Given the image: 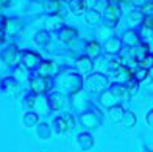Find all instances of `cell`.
Instances as JSON below:
<instances>
[{
	"mask_svg": "<svg viewBox=\"0 0 153 152\" xmlns=\"http://www.w3.org/2000/svg\"><path fill=\"white\" fill-rule=\"evenodd\" d=\"M130 97V91L127 85H122V83H113L109 86L108 91H103L100 96V102L103 103L105 107H114V105H119L120 102H125Z\"/></svg>",
	"mask_w": 153,
	"mask_h": 152,
	"instance_id": "obj_1",
	"label": "cell"
},
{
	"mask_svg": "<svg viewBox=\"0 0 153 152\" xmlns=\"http://www.w3.org/2000/svg\"><path fill=\"white\" fill-rule=\"evenodd\" d=\"M122 14V0H108V5L105 8V24L109 28L119 24Z\"/></svg>",
	"mask_w": 153,
	"mask_h": 152,
	"instance_id": "obj_2",
	"label": "cell"
},
{
	"mask_svg": "<svg viewBox=\"0 0 153 152\" xmlns=\"http://www.w3.org/2000/svg\"><path fill=\"white\" fill-rule=\"evenodd\" d=\"M61 85L64 86L66 89H69L71 94H75V93H78L81 89L83 79L80 77L78 72H72V71H69V69H66L64 75L61 77Z\"/></svg>",
	"mask_w": 153,
	"mask_h": 152,
	"instance_id": "obj_3",
	"label": "cell"
},
{
	"mask_svg": "<svg viewBox=\"0 0 153 152\" xmlns=\"http://www.w3.org/2000/svg\"><path fill=\"white\" fill-rule=\"evenodd\" d=\"M85 86H86L88 91H91V93H100L108 86V77L105 74H100V72L91 74L85 80Z\"/></svg>",
	"mask_w": 153,
	"mask_h": 152,
	"instance_id": "obj_4",
	"label": "cell"
},
{
	"mask_svg": "<svg viewBox=\"0 0 153 152\" xmlns=\"http://www.w3.org/2000/svg\"><path fill=\"white\" fill-rule=\"evenodd\" d=\"M52 86H53V80L48 77H42V75H31L30 77V88H31V93L34 94L48 93Z\"/></svg>",
	"mask_w": 153,
	"mask_h": 152,
	"instance_id": "obj_5",
	"label": "cell"
},
{
	"mask_svg": "<svg viewBox=\"0 0 153 152\" xmlns=\"http://www.w3.org/2000/svg\"><path fill=\"white\" fill-rule=\"evenodd\" d=\"M20 61L25 69L28 71H34V69H39V66L42 64V57L38 52H31V50H24L20 53Z\"/></svg>",
	"mask_w": 153,
	"mask_h": 152,
	"instance_id": "obj_6",
	"label": "cell"
},
{
	"mask_svg": "<svg viewBox=\"0 0 153 152\" xmlns=\"http://www.w3.org/2000/svg\"><path fill=\"white\" fill-rule=\"evenodd\" d=\"M74 127H75V121L72 118V115H69V113H66L64 116H59V118H56L53 121V130L56 135L64 133L66 130L74 129Z\"/></svg>",
	"mask_w": 153,
	"mask_h": 152,
	"instance_id": "obj_7",
	"label": "cell"
},
{
	"mask_svg": "<svg viewBox=\"0 0 153 152\" xmlns=\"http://www.w3.org/2000/svg\"><path fill=\"white\" fill-rule=\"evenodd\" d=\"M38 72H39V75H42V77L53 79L55 75H58L59 67H58L56 63H53V61H42V64L39 66Z\"/></svg>",
	"mask_w": 153,
	"mask_h": 152,
	"instance_id": "obj_8",
	"label": "cell"
},
{
	"mask_svg": "<svg viewBox=\"0 0 153 152\" xmlns=\"http://www.w3.org/2000/svg\"><path fill=\"white\" fill-rule=\"evenodd\" d=\"M64 103H66V96L61 91H52L48 94V105H50V108L55 110V112L61 110L64 107Z\"/></svg>",
	"mask_w": 153,
	"mask_h": 152,
	"instance_id": "obj_9",
	"label": "cell"
},
{
	"mask_svg": "<svg viewBox=\"0 0 153 152\" xmlns=\"http://www.w3.org/2000/svg\"><path fill=\"white\" fill-rule=\"evenodd\" d=\"M75 67H76V71H78V74H89L92 71V67H94V64H92V58H89L88 55H81V57H78L76 58V61H75Z\"/></svg>",
	"mask_w": 153,
	"mask_h": 152,
	"instance_id": "obj_10",
	"label": "cell"
},
{
	"mask_svg": "<svg viewBox=\"0 0 153 152\" xmlns=\"http://www.w3.org/2000/svg\"><path fill=\"white\" fill-rule=\"evenodd\" d=\"M17 57H19V50H17V47L16 46H10V47H6V49L0 53V58H2L3 61L8 66H13L17 61Z\"/></svg>",
	"mask_w": 153,
	"mask_h": 152,
	"instance_id": "obj_11",
	"label": "cell"
},
{
	"mask_svg": "<svg viewBox=\"0 0 153 152\" xmlns=\"http://www.w3.org/2000/svg\"><path fill=\"white\" fill-rule=\"evenodd\" d=\"M122 41L125 44H127L128 47H136L141 44V34H139L136 30L130 28L128 31H125V34L122 36Z\"/></svg>",
	"mask_w": 153,
	"mask_h": 152,
	"instance_id": "obj_12",
	"label": "cell"
},
{
	"mask_svg": "<svg viewBox=\"0 0 153 152\" xmlns=\"http://www.w3.org/2000/svg\"><path fill=\"white\" fill-rule=\"evenodd\" d=\"M76 36H78V31H76L75 28H72V27H62V28L59 30V39L66 44L74 43V41L76 39Z\"/></svg>",
	"mask_w": 153,
	"mask_h": 152,
	"instance_id": "obj_13",
	"label": "cell"
},
{
	"mask_svg": "<svg viewBox=\"0 0 153 152\" xmlns=\"http://www.w3.org/2000/svg\"><path fill=\"white\" fill-rule=\"evenodd\" d=\"M69 8L74 14L76 16H81V14H86V8H88V2L86 0H69Z\"/></svg>",
	"mask_w": 153,
	"mask_h": 152,
	"instance_id": "obj_14",
	"label": "cell"
},
{
	"mask_svg": "<svg viewBox=\"0 0 153 152\" xmlns=\"http://www.w3.org/2000/svg\"><path fill=\"white\" fill-rule=\"evenodd\" d=\"M76 141H78V146L83 151H88V149H91L94 146V138H92L91 133H88V132L80 133L78 136H76Z\"/></svg>",
	"mask_w": 153,
	"mask_h": 152,
	"instance_id": "obj_15",
	"label": "cell"
},
{
	"mask_svg": "<svg viewBox=\"0 0 153 152\" xmlns=\"http://www.w3.org/2000/svg\"><path fill=\"white\" fill-rule=\"evenodd\" d=\"M102 53V46L97 43V41H89L86 44V55L89 58H99Z\"/></svg>",
	"mask_w": 153,
	"mask_h": 152,
	"instance_id": "obj_16",
	"label": "cell"
},
{
	"mask_svg": "<svg viewBox=\"0 0 153 152\" xmlns=\"http://www.w3.org/2000/svg\"><path fill=\"white\" fill-rule=\"evenodd\" d=\"M120 49H122V39L120 38H111L105 44L106 53H117V52H120Z\"/></svg>",
	"mask_w": 153,
	"mask_h": 152,
	"instance_id": "obj_17",
	"label": "cell"
},
{
	"mask_svg": "<svg viewBox=\"0 0 153 152\" xmlns=\"http://www.w3.org/2000/svg\"><path fill=\"white\" fill-rule=\"evenodd\" d=\"M19 88V83L14 77H5L2 80V89H5L6 93H13L14 94Z\"/></svg>",
	"mask_w": 153,
	"mask_h": 152,
	"instance_id": "obj_18",
	"label": "cell"
},
{
	"mask_svg": "<svg viewBox=\"0 0 153 152\" xmlns=\"http://www.w3.org/2000/svg\"><path fill=\"white\" fill-rule=\"evenodd\" d=\"M34 43L41 47H45L50 44V33L47 30H39L36 34H34Z\"/></svg>",
	"mask_w": 153,
	"mask_h": 152,
	"instance_id": "obj_19",
	"label": "cell"
},
{
	"mask_svg": "<svg viewBox=\"0 0 153 152\" xmlns=\"http://www.w3.org/2000/svg\"><path fill=\"white\" fill-rule=\"evenodd\" d=\"M86 22L88 24H91V25H95V24H99L100 20H102V14H100V11L99 10H95V8H89L86 11Z\"/></svg>",
	"mask_w": 153,
	"mask_h": 152,
	"instance_id": "obj_20",
	"label": "cell"
},
{
	"mask_svg": "<svg viewBox=\"0 0 153 152\" xmlns=\"http://www.w3.org/2000/svg\"><path fill=\"white\" fill-rule=\"evenodd\" d=\"M123 116H125V112H123V108L120 105H114V107L109 108V118H111V121L120 122L123 119Z\"/></svg>",
	"mask_w": 153,
	"mask_h": 152,
	"instance_id": "obj_21",
	"label": "cell"
},
{
	"mask_svg": "<svg viewBox=\"0 0 153 152\" xmlns=\"http://www.w3.org/2000/svg\"><path fill=\"white\" fill-rule=\"evenodd\" d=\"M61 6H62V2H61V0H48V3H47V11L50 13L52 16H61V14H59Z\"/></svg>",
	"mask_w": 153,
	"mask_h": 152,
	"instance_id": "obj_22",
	"label": "cell"
},
{
	"mask_svg": "<svg viewBox=\"0 0 153 152\" xmlns=\"http://www.w3.org/2000/svg\"><path fill=\"white\" fill-rule=\"evenodd\" d=\"M81 121L86 127H95L100 124V119H95V115L94 113H85L81 115Z\"/></svg>",
	"mask_w": 153,
	"mask_h": 152,
	"instance_id": "obj_23",
	"label": "cell"
},
{
	"mask_svg": "<svg viewBox=\"0 0 153 152\" xmlns=\"http://www.w3.org/2000/svg\"><path fill=\"white\" fill-rule=\"evenodd\" d=\"M133 77L139 82H142L145 77H149V69L144 67V66H136L133 69Z\"/></svg>",
	"mask_w": 153,
	"mask_h": 152,
	"instance_id": "obj_24",
	"label": "cell"
},
{
	"mask_svg": "<svg viewBox=\"0 0 153 152\" xmlns=\"http://www.w3.org/2000/svg\"><path fill=\"white\" fill-rule=\"evenodd\" d=\"M38 119L39 118H38V115L34 113V112H28V113L24 115V124H25L27 127H33L34 124L38 122Z\"/></svg>",
	"mask_w": 153,
	"mask_h": 152,
	"instance_id": "obj_25",
	"label": "cell"
},
{
	"mask_svg": "<svg viewBox=\"0 0 153 152\" xmlns=\"http://www.w3.org/2000/svg\"><path fill=\"white\" fill-rule=\"evenodd\" d=\"M122 122H123V126L127 127V129H131L136 124V118H134V115L131 113V112H127L125 113V116H123V119H122Z\"/></svg>",
	"mask_w": 153,
	"mask_h": 152,
	"instance_id": "obj_26",
	"label": "cell"
},
{
	"mask_svg": "<svg viewBox=\"0 0 153 152\" xmlns=\"http://www.w3.org/2000/svg\"><path fill=\"white\" fill-rule=\"evenodd\" d=\"M128 19H130L131 24H137V22H142V20H144V14L141 13V10H137V11H133V13H131Z\"/></svg>",
	"mask_w": 153,
	"mask_h": 152,
	"instance_id": "obj_27",
	"label": "cell"
},
{
	"mask_svg": "<svg viewBox=\"0 0 153 152\" xmlns=\"http://www.w3.org/2000/svg\"><path fill=\"white\" fill-rule=\"evenodd\" d=\"M144 30H152L153 31V14H145L142 20Z\"/></svg>",
	"mask_w": 153,
	"mask_h": 152,
	"instance_id": "obj_28",
	"label": "cell"
},
{
	"mask_svg": "<svg viewBox=\"0 0 153 152\" xmlns=\"http://www.w3.org/2000/svg\"><path fill=\"white\" fill-rule=\"evenodd\" d=\"M139 10H141V13L144 16L145 14H153V2H145Z\"/></svg>",
	"mask_w": 153,
	"mask_h": 152,
	"instance_id": "obj_29",
	"label": "cell"
},
{
	"mask_svg": "<svg viewBox=\"0 0 153 152\" xmlns=\"http://www.w3.org/2000/svg\"><path fill=\"white\" fill-rule=\"evenodd\" d=\"M6 30H8V20H6V19H0V43H2L3 38H5Z\"/></svg>",
	"mask_w": 153,
	"mask_h": 152,
	"instance_id": "obj_30",
	"label": "cell"
},
{
	"mask_svg": "<svg viewBox=\"0 0 153 152\" xmlns=\"http://www.w3.org/2000/svg\"><path fill=\"white\" fill-rule=\"evenodd\" d=\"M137 85H139V80H136L134 77L131 79V80H128V82H127V88H128L130 94H131V93H136V91H137Z\"/></svg>",
	"mask_w": 153,
	"mask_h": 152,
	"instance_id": "obj_31",
	"label": "cell"
},
{
	"mask_svg": "<svg viewBox=\"0 0 153 152\" xmlns=\"http://www.w3.org/2000/svg\"><path fill=\"white\" fill-rule=\"evenodd\" d=\"M38 135L41 138H47L48 136V126L47 124H41V126L38 127Z\"/></svg>",
	"mask_w": 153,
	"mask_h": 152,
	"instance_id": "obj_32",
	"label": "cell"
},
{
	"mask_svg": "<svg viewBox=\"0 0 153 152\" xmlns=\"http://www.w3.org/2000/svg\"><path fill=\"white\" fill-rule=\"evenodd\" d=\"M34 100H36V94L31 93V94H28V96L24 99V105H25V107H33V105H34Z\"/></svg>",
	"mask_w": 153,
	"mask_h": 152,
	"instance_id": "obj_33",
	"label": "cell"
},
{
	"mask_svg": "<svg viewBox=\"0 0 153 152\" xmlns=\"http://www.w3.org/2000/svg\"><path fill=\"white\" fill-rule=\"evenodd\" d=\"M147 122H149V126L153 127V110H150L149 115H147Z\"/></svg>",
	"mask_w": 153,
	"mask_h": 152,
	"instance_id": "obj_34",
	"label": "cell"
},
{
	"mask_svg": "<svg viewBox=\"0 0 153 152\" xmlns=\"http://www.w3.org/2000/svg\"><path fill=\"white\" fill-rule=\"evenodd\" d=\"M131 2H133V3L137 6V8H141V6H142L145 2H147V0H131Z\"/></svg>",
	"mask_w": 153,
	"mask_h": 152,
	"instance_id": "obj_35",
	"label": "cell"
},
{
	"mask_svg": "<svg viewBox=\"0 0 153 152\" xmlns=\"http://www.w3.org/2000/svg\"><path fill=\"white\" fill-rule=\"evenodd\" d=\"M11 2H13V0H0V5H2V6H8V5H11Z\"/></svg>",
	"mask_w": 153,
	"mask_h": 152,
	"instance_id": "obj_36",
	"label": "cell"
},
{
	"mask_svg": "<svg viewBox=\"0 0 153 152\" xmlns=\"http://www.w3.org/2000/svg\"><path fill=\"white\" fill-rule=\"evenodd\" d=\"M149 77H150V79L153 80V66H152V67L149 69Z\"/></svg>",
	"mask_w": 153,
	"mask_h": 152,
	"instance_id": "obj_37",
	"label": "cell"
},
{
	"mask_svg": "<svg viewBox=\"0 0 153 152\" xmlns=\"http://www.w3.org/2000/svg\"><path fill=\"white\" fill-rule=\"evenodd\" d=\"M86 2H88V3H92V5H95L97 0H86Z\"/></svg>",
	"mask_w": 153,
	"mask_h": 152,
	"instance_id": "obj_38",
	"label": "cell"
},
{
	"mask_svg": "<svg viewBox=\"0 0 153 152\" xmlns=\"http://www.w3.org/2000/svg\"><path fill=\"white\" fill-rule=\"evenodd\" d=\"M34 2H39V3H42V2H47V0H34Z\"/></svg>",
	"mask_w": 153,
	"mask_h": 152,
	"instance_id": "obj_39",
	"label": "cell"
},
{
	"mask_svg": "<svg viewBox=\"0 0 153 152\" xmlns=\"http://www.w3.org/2000/svg\"><path fill=\"white\" fill-rule=\"evenodd\" d=\"M0 89H2V80H0Z\"/></svg>",
	"mask_w": 153,
	"mask_h": 152,
	"instance_id": "obj_40",
	"label": "cell"
},
{
	"mask_svg": "<svg viewBox=\"0 0 153 152\" xmlns=\"http://www.w3.org/2000/svg\"><path fill=\"white\" fill-rule=\"evenodd\" d=\"M0 14H2V13H0Z\"/></svg>",
	"mask_w": 153,
	"mask_h": 152,
	"instance_id": "obj_41",
	"label": "cell"
}]
</instances>
